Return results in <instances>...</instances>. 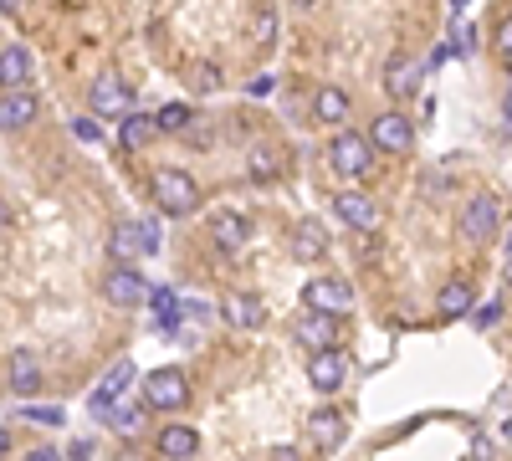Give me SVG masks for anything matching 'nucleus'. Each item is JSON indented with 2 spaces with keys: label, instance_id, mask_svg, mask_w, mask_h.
Returning a JSON list of instances; mask_svg holds the SVG:
<instances>
[{
  "label": "nucleus",
  "instance_id": "nucleus-1",
  "mask_svg": "<svg viewBox=\"0 0 512 461\" xmlns=\"http://www.w3.org/2000/svg\"><path fill=\"white\" fill-rule=\"evenodd\" d=\"M328 164H333L338 180H364V175L374 170V144H369V134L344 129V134L328 144Z\"/></svg>",
  "mask_w": 512,
  "mask_h": 461
},
{
  "label": "nucleus",
  "instance_id": "nucleus-2",
  "mask_svg": "<svg viewBox=\"0 0 512 461\" xmlns=\"http://www.w3.org/2000/svg\"><path fill=\"white\" fill-rule=\"evenodd\" d=\"M149 185H154V205H159L164 216H190L195 205H200V185L185 170H169V164H164V170H154Z\"/></svg>",
  "mask_w": 512,
  "mask_h": 461
},
{
  "label": "nucleus",
  "instance_id": "nucleus-3",
  "mask_svg": "<svg viewBox=\"0 0 512 461\" xmlns=\"http://www.w3.org/2000/svg\"><path fill=\"white\" fill-rule=\"evenodd\" d=\"M456 231H461L466 246H487V241L502 231V205H497V195H472V200H466Z\"/></svg>",
  "mask_w": 512,
  "mask_h": 461
},
{
  "label": "nucleus",
  "instance_id": "nucleus-4",
  "mask_svg": "<svg viewBox=\"0 0 512 461\" xmlns=\"http://www.w3.org/2000/svg\"><path fill=\"white\" fill-rule=\"evenodd\" d=\"M159 251V226L154 221H118L108 231V257L113 262H139Z\"/></svg>",
  "mask_w": 512,
  "mask_h": 461
},
{
  "label": "nucleus",
  "instance_id": "nucleus-5",
  "mask_svg": "<svg viewBox=\"0 0 512 461\" xmlns=\"http://www.w3.org/2000/svg\"><path fill=\"white\" fill-rule=\"evenodd\" d=\"M88 108H93V118H128L134 113V88L118 77V72H98L93 77V88H88Z\"/></svg>",
  "mask_w": 512,
  "mask_h": 461
},
{
  "label": "nucleus",
  "instance_id": "nucleus-6",
  "mask_svg": "<svg viewBox=\"0 0 512 461\" xmlns=\"http://www.w3.org/2000/svg\"><path fill=\"white\" fill-rule=\"evenodd\" d=\"M103 298H108L113 308H144L149 282H144V272H139L134 262H113V267L103 272Z\"/></svg>",
  "mask_w": 512,
  "mask_h": 461
},
{
  "label": "nucleus",
  "instance_id": "nucleus-7",
  "mask_svg": "<svg viewBox=\"0 0 512 461\" xmlns=\"http://www.w3.org/2000/svg\"><path fill=\"white\" fill-rule=\"evenodd\" d=\"M303 308L308 313H328V318H344L354 308V287L344 277H313L303 287Z\"/></svg>",
  "mask_w": 512,
  "mask_h": 461
},
{
  "label": "nucleus",
  "instance_id": "nucleus-8",
  "mask_svg": "<svg viewBox=\"0 0 512 461\" xmlns=\"http://www.w3.org/2000/svg\"><path fill=\"white\" fill-rule=\"evenodd\" d=\"M185 400H190V380H185V369H175V364L154 369L144 380V405L149 410H180Z\"/></svg>",
  "mask_w": 512,
  "mask_h": 461
},
{
  "label": "nucleus",
  "instance_id": "nucleus-9",
  "mask_svg": "<svg viewBox=\"0 0 512 461\" xmlns=\"http://www.w3.org/2000/svg\"><path fill=\"white\" fill-rule=\"evenodd\" d=\"M369 144L374 154H405L415 144V123L400 113V108H384L374 123H369Z\"/></svg>",
  "mask_w": 512,
  "mask_h": 461
},
{
  "label": "nucleus",
  "instance_id": "nucleus-10",
  "mask_svg": "<svg viewBox=\"0 0 512 461\" xmlns=\"http://www.w3.org/2000/svg\"><path fill=\"white\" fill-rule=\"evenodd\" d=\"M134 385V359H118L103 380H98V390H93V400H88V410L98 415V421H108V415L123 405V390Z\"/></svg>",
  "mask_w": 512,
  "mask_h": 461
},
{
  "label": "nucleus",
  "instance_id": "nucleus-11",
  "mask_svg": "<svg viewBox=\"0 0 512 461\" xmlns=\"http://www.w3.org/2000/svg\"><path fill=\"white\" fill-rule=\"evenodd\" d=\"M333 216L344 221L349 231H379V205L364 190H338L333 195Z\"/></svg>",
  "mask_w": 512,
  "mask_h": 461
},
{
  "label": "nucleus",
  "instance_id": "nucleus-12",
  "mask_svg": "<svg viewBox=\"0 0 512 461\" xmlns=\"http://www.w3.org/2000/svg\"><path fill=\"white\" fill-rule=\"evenodd\" d=\"M344 380H349V359L338 354V349H313V354H308V385H313L318 395H333Z\"/></svg>",
  "mask_w": 512,
  "mask_h": 461
},
{
  "label": "nucleus",
  "instance_id": "nucleus-13",
  "mask_svg": "<svg viewBox=\"0 0 512 461\" xmlns=\"http://www.w3.org/2000/svg\"><path fill=\"white\" fill-rule=\"evenodd\" d=\"M41 113V98L31 88H11V93H0V134H21L31 129Z\"/></svg>",
  "mask_w": 512,
  "mask_h": 461
},
{
  "label": "nucleus",
  "instance_id": "nucleus-14",
  "mask_svg": "<svg viewBox=\"0 0 512 461\" xmlns=\"http://www.w3.org/2000/svg\"><path fill=\"white\" fill-rule=\"evenodd\" d=\"M420 77H425V62L410 57V52H395L390 62H384V93L390 98H415Z\"/></svg>",
  "mask_w": 512,
  "mask_h": 461
},
{
  "label": "nucleus",
  "instance_id": "nucleus-15",
  "mask_svg": "<svg viewBox=\"0 0 512 461\" xmlns=\"http://www.w3.org/2000/svg\"><path fill=\"white\" fill-rule=\"evenodd\" d=\"M221 318L231 328H241V333H256L267 323V303L256 298V292H226V298H221Z\"/></svg>",
  "mask_w": 512,
  "mask_h": 461
},
{
  "label": "nucleus",
  "instance_id": "nucleus-16",
  "mask_svg": "<svg viewBox=\"0 0 512 461\" xmlns=\"http://www.w3.org/2000/svg\"><path fill=\"white\" fill-rule=\"evenodd\" d=\"M287 251H292L297 262H323L328 257V231L318 221H297L287 231Z\"/></svg>",
  "mask_w": 512,
  "mask_h": 461
},
{
  "label": "nucleus",
  "instance_id": "nucleus-17",
  "mask_svg": "<svg viewBox=\"0 0 512 461\" xmlns=\"http://www.w3.org/2000/svg\"><path fill=\"white\" fill-rule=\"evenodd\" d=\"M31 72H36V57L21 47V41H11V47L0 52V93H11V88H31Z\"/></svg>",
  "mask_w": 512,
  "mask_h": 461
},
{
  "label": "nucleus",
  "instance_id": "nucleus-18",
  "mask_svg": "<svg viewBox=\"0 0 512 461\" xmlns=\"http://www.w3.org/2000/svg\"><path fill=\"white\" fill-rule=\"evenodd\" d=\"M297 344H303L308 354H313V349H338V318H328V313H303V318H297Z\"/></svg>",
  "mask_w": 512,
  "mask_h": 461
},
{
  "label": "nucleus",
  "instance_id": "nucleus-19",
  "mask_svg": "<svg viewBox=\"0 0 512 461\" xmlns=\"http://www.w3.org/2000/svg\"><path fill=\"white\" fill-rule=\"evenodd\" d=\"M210 241H216L221 251H241L251 241V221L241 211H216L210 216Z\"/></svg>",
  "mask_w": 512,
  "mask_h": 461
},
{
  "label": "nucleus",
  "instance_id": "nucleus-20",
  "mask_svg": "<svg viewBox=\"0 0 512 461\" xmlns=\"http://www.w3.org/2000/svg\"><path fill=\"white\" fill-rule=\"evenodd\" d=\"M344 436H349V421H344L338 410H313V415H308V441H313L318 451L344 446Z\"/></svg>",
  "mask_w": 512,
  "mask_h": 461
},
{
  "label": "nucleus",
  "instance_id": "nucleus-21",
  "mask_svg": "<svg viewBox=\"0 0 512 461\" xmlns=\"http://www.w3.org/2000/svg\"><path fill=\"white\" fill-rule=\"evenodd\" d=\"M154 451H159L164 461H190V456L200 451V431H195V426H164V431L154 436Z\"/></svg>",
  "mask_w": 512,
  "mask_h": 461
},
{
  "label": "nucleus",
  "instance_id": "nucleus-22",
  "mask_svg": "<svg viewBox=\"0 0 512 461\" xmlns=\"http://www.w3.org/2000/svg\"><path fill=\"white\" fill-rule=\"evenodd\" d=\"M472 308H477V287L466 282V277H451V282L436 292V313H441V318H466Z\"/></svg>",
  "mask_w": 512,
  "mask_h": 461
},
{
  "label": "nucleus",
  "instance_id": "nucleus-23",
  "mask_svg": "<svg viewBox=\"0 0 512 461\" xmlns=\"http://www.w3.org/2000/svg\"><path fill=\"white\" fill-rule=\"evenodd\" d=\"M6 380H11V390H16V395H41V359H36L31 349H16V354H11V374H6Z\"/></svg>",
  "mask_w": 512,
  "mask_h": 461
},
{
  "label": "nucleus",
  "instance_id": "nucleus-24",
  "mask_svg": "<svg viewBox=\"0 0 512 461\" xmlns=\"http://www.w3.org/2000/svg\"><path fill=\"white\" fill-rule=\"evenodd\" d=\"M313 118L328 123V129H344V123H349V93H344V88H318Z\"/></svg>",
  "mask_w": 512,
  "mask_h": 461
},
{
  "label": "nucleus",
  "instance_id": "nucleus-25",
  "mask_svg": "<svg viewBox=\"0 0 512 461\" xmlns=\"http://www.w3.org/2000/svg\"><path fill=\"white\" fill-rule=\"evenodd\" d=\"M246 175H251V180H277V175H282V154H277V144L256 139L251 154H246Z\"/></svg>",
  "mask_w": 512,
  "mask_h": 461
},
{
  "label": "nucleus",
  "instance_id": "nucleus-26",
  "mask_svg": "<svg viewBox=\"0 0 512 461\" xmlns=\"http://www.w3.org/2000/svg\"><path fill=\"white\" fill-rule=\"evenodd\" d=\"M154 134H159V123H154L149 113H128V118H123V129H118V144H123L128 154H139Z\"/></svg>",
  "mask_w": 512,
  "mask_h": 461
},
{
  "label": "nucleus",
  "instance_id": "nucleus-27",
  "mask_svg": "<svg viewBox=\"0 0 512 461\" xmlns=\"http://www.w3.org/2000/svg\"><path fill=\"white\" fill-rule=\"evenodd\" d=\"M144 308L154 313V323H175V313H180V292H175V287H149Z\"/></svg>",
  "mask_w": 512,
  "mask_h": 461
},
{
  "label": "nucleus",
  "instance_id": "nucleus-28",
  "mask_svg": "<svg viewBox=\"0 0 512 461\" xmlns=\"http://www.w3.org/2000/svg\"><path fill=\"white\" fill-rule=\"evenodd\" d=\"M154 123H159V134H190L195 108H185V103H164V108L154 113Z\"/></svg>",
  "mask_w": 512,
  "mask_h": 461
},
{
  "label": "nucleus",
  "instance_id": "nucleus-29",
  "mask_svg": "<svg viewBox=\"0 0 512 461\" xmlns=\"http://www.w3.org/2000/svg\"><path fill=\"white\" fill-rule=\"evenodd\" d=\"M108 426L128 436V431H139V426H144V410H139V405H128V400H123V405H118V410L108 415Z\"/></svg>",
  "mask_w": 512,
  "mask_h": 461
},
{
  "label": "nucleus",
  "instance_id": "nucleus-30",
  "mask_svg": "<svg viewBox=\"0 0 512 461\" xmlns=\"http://www.w3.org/2000/svg\"><path fill=\"white\" fill-rule=\"evenodd\" d=\"M72 139H82V144H98L103 139V118H72Z\"/></svg>",
  "mask_w": 512,
  "mask_h": 461
},
{
  "label": "nucleus",
  "instance_id": "nucleus-31",
  "mask_svg": "<svg viewBox=\"0 0 512 461\" xmlns=\"http://www.w3.org/2000/svg\"><path fill=\"white\" fill-rule=\"evenodd\" d=\"M492 47H497L502 67H512V16H502V21H497V41H492Z\"/></svg>",
  "mask_w": 512,
  "mask_h": 461
},
{
  "label": "nucleus",
  "instance_id": "nucleus-32",
  "mask_svg": "<svg viewBox=\"0 0 512 461\" xmlns=\"http://www.w3.org/2000/svg\"><path fill=\"white\" fill-rule=\"evenodd\" d=\"M466 52H477V26H456V57H466Z\"/></svg>",
  "mask_w": 512,
  "mask_h": 461
},
{
  "label": "nucleus",
  "instance_id": "nucleus-33",
  "mask_svg": "<svg viewBox=\"0 0 512 461\" xmlns=\"http://www.w3.org/2000/svg\"><path fill=\"white\" fill-rule=\"evenodd\" d=\"M26 421H36V426H62V410H26Z\"/></svg>",
  "mask_w": 512,
  "mask_h": 461
},
{
  "label": "nucleus",
  "instance_id": "nucleus-34",
  "mask_svg": "<svg viewBox=\"0 0 512 461\" xmlns=\"http://www.w3.org/2000/svg\"><path fill=\"white\" fill-rule=\"evenodd\" d=\"M502 323V303H487L482 313H477V328H497Z\"/></svg>",
  "mask_w": 512,
  "mask_h": 461
},
{
  "label": "nucleus",
  "instance_id": "nucleus-35",
  "mask_svg": "<svg viewBox=\"0 0 512 461\" xmlns=\"http://www.w3.org/2000/svg\"><path fill=\"white\" fill-rule=\"evenodd\" d=\"M21 461H62V456H57V451H52V446H36V451H26V456H21Z\"/></svg>",
  "mask_w": 512,
  "mask_h": 461
},
{
  "label": "nucleus",
  "instance_id": "nucleus-36",
  "mask_svg": "<svg viewBox=\"0 0 512 461\" xmlns=\"http://www.w3.org/2000/svg\"><path fill=\"white\" fill-rule=\"evenodd\" d=\"M267 461H303V456H297L292 446H272V451H267Z\"/></svg>",
  "mask_w": 512,
  "mask_h": 461
},
{
  "label": "nucleus",
  "instance_id": "nucleus-37",
  "mask_svg": "<svg viewBox=\"0 0 512 461\" xmlns=\"http://www.w3.org/2000/svg\"><path fill=\"white\" fill-rule=\"evenodd\" d=\"M272 26H277V21H272V16H262V21H256V41H272V36H277V31H272Z\"/></svg>",
  "mask_w": 512,
  "mask_h": 461
},
{
  "label": "nucleus",
  "instance_id": "nucleus-38",
  "mask_svg": "<svg viewBox=\"0 0 512 461\" xmlns=\"http://www.w3.org/2000/svg\"><path fill=\"white\" fill-rule=\"evenodd\" d=\"M26 11V0H0V16H21Z\"/></svg>",
  "mask_w": 512,
  "mask_h": 461
},
{
  "label": "nucleus",
  "instance_id": "nucleus-39",
  "mask_svg": "<svg viewBox=\"0 0 512 461\" xmlns=\"http://www.w3.org/2000/svg\"><path fill=\"white\" fill-rule=\"evenodd\" d=\"M451 57H456V47H436V52H431V67H441V62H451Z\"/></svg>",
  "mask_w": 512,
  "mask_h": 461
},
{
  "label": "nucleus",
  "instance_id": "nucleus-40",
  "mask_svg": "<svg viewBox=\"0 0 512 461\" xmlns=\"http://www.w3.org/2000/svg\"><path fill=\"white\" fill-rule=\"evenodd\" d=\"M6 451H11V431H6V426H0V456H6Z\"/></svg>",
  "mask_w": 512,
  "mask_h": 461
},
{
  "label": "nucleus",
  "instance_id": "nucleus-41",
  "mask_svg": "<svg viewBox=\"0 0 512 461\" xmlns=\"http://www.w3.org/2000/svg\"><path fill=\"white\" fill-rule=\"evenodd\" d=\"M502 277H507V287H512V251H507V267H502Z\"/></svg>",
  "mask_w": 512,
  "mask_h": 461
},
{
  "label": "nucleus",
  "instance_id": "nucleus-42",
  "mask_svg": "<svg viewBox=\"0 0 512 461\" xmlns=\"http://www.w3.org/2000/svg\"><path fill=\"white\" fill-rule=\"evenodd\" d=\"M502 113H507V123H512V93H507V103H502Z\"/></svg>",
  "mask_w": 512,
  "mask_h": 461
},
{
  "label": "nucleus",
  "instance_id": "nucleus-43",
  "mask_svg": "<svg viewBox=\"0 0 512 461\" xmlns=\"http://www.w3.org/2000/svg\"><path fill=\"white\" fill-rule=\"evenodd\" d=\"M507 251H512V236H507Z\"/></svg>",
  "mask_w": 512,
  "mask_h": 461
}]
</instances>
